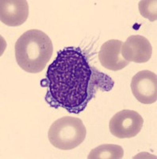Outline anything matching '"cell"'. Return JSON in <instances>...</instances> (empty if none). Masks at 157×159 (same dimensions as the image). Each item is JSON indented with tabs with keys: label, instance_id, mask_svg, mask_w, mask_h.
<instances>
[{
	"label": "cell",
	"instance_id": "obj_1",
	"mask_svg": "<svg viewBox=\"0 0 157 159\" xmlns=\"http://www.w3.org/2000/svg\"><path fill=\"white\" fill-rule=\"evenodd\" d=\"M80 48L66 47L57 52L46 73L49 87L45 100L51 107L69 113L83 111L94 97L97 76Z\"/></svg>",
	"mask_w": 157,
	"mask_h": 159
},
{
	"label": "cell",
	"instance_id": "obj_10",
	"mask_svg": "<svg viewBox=\"0 0 157 159\" xmlns=\"http://www.w3.org/2000/svg\"><path fill=\"white\" fill-rule=\"evenodd\" d=\"M156 0H143L139 2V11L144 18H148L151 22L157 19Z\"/></svg>",
	"mask_w": 157,
	"mask_h": 159
},
{
	"label": "cell",
	"instance_id": "obj_7",
	"mask_svg": "<svg viewBox=\"0 0 157 159\" xmlns=\"http://www.w3.org/2000/svg\"><path fill=\"white\" fill-rule=\"evenodd\" d=\"M29 6L25 0H1L0 19L9 26H19L27 20Z\"/></svg>",
	"mask_w": 157,
	"mask_h": 159
},
{
	"label": "cell",
	"instance_id": "obj_5",
	"mask_svg": "<svg viewBox=\"0 0 157 159\" xmlns=\"http://www.w3.org/2000/svg\"><path fill=\"white\" fill-rule=\"evenodd\" d=\"M131 90L136 99L144 104L157 100V76L153 72L142 70L136 73L131 81Z\"/></svg>",
	"mask_w": 157,
	"mask_h": 159
},
{
	"label": "cell",
	"instance_id": "obj_9",
	"mask_svg": "<svg viewBox=\"0 0 157 159\" xmlns=\"http://www.w3.org/2000/svg\"><path fill=\"white\" fill-rule=\"evenodd\" d=\"M124 156V150L119 145L103 144L91 150L88 159H121Z\"/></svg>",
	"mask_w": 157,
	"mask_h": 159
},
{
	"label": "cell",
	"instance_id": "obj_6",
	"mask_svg": "<svg viewBox=\"0 0 157 159\" xmlns=\"http://www.w3.org/2000/svg\"><path fill=\"white\" fill-rule=\"evenodd\" d=\"M121 55L129 62L145 63L148 62L152 53L150 42L141 35H132L126 39L121 47Z\"/></svg>",
	"mask_w": 157,
	"mask_h": 159
},
{
	"label": "cell",
	"instance_id": "obj_8",
	"mask_svg": "<svg viewBox=\"0 0 157 159\" xmlns=\"http://www.w3.org/2000/svg\"><path fill=\"white\" fill-rule=\"evenodd\" d=\"M123 42L120 40L111 39L105 42L98 52L100 64L107 69L118 71L126 67L129 62L121 55Z\"/></svg>",
	"mask_w": 157,
	"mask_h": 159
},
{
	"label": "cell",
	"instance_id": "obj_4",
	"mask_svg": "<svg viewBox=\"0 0 157 159\" xmlns=\"http://www.w3.org/2000/svg\"><path fill=\"white\" fill-rule=\"evenodd\" d=\"M142 116L133 110H122L114 115L109 123L110 133L118 139H131L141 130Z\"/></svg>",
	"mask_w": 157,
	"mask_h": 159
},
{
	"label": "cell",
	"instance_id": "obj_2",
	"mask_svg": "<svg viewBox=\"0 0 157 159\" xmlns=\"http://www.w3.org/2000/svg\"><path fill=\"white\" fill-rule=\"evenodd\" d=\"M15 58L22 69L29 73H38L45 69L53 52L52 41L39 30H29L17 40Z\"/></svg>",
	"mask_w": 157,
	"mask_h": 159
},
{
	"label": "cell",
	"instance_id": "obj_3",
	"mask_svg": "<svg viewBox=\"0 0 157 159\" xmlns=\"http://www.w3.org/2000/svg\"><path fill=\"white\" fill-rule=\"evenodd\" d=\"M87 135V130L79 118L64 116L51 125L48 137L51 144L63 150H72L79 147Z\"/></svg>",
	"mask_w": 157,
	"mask_h": 159
}]
</instances>
